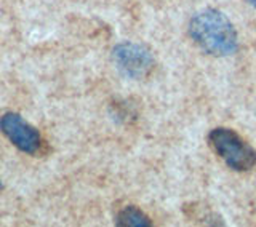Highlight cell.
<instances>
[{
  "label": "cell",
  "instance_id": "1",
  "mask_svg": "<svg viewBox=\"0 0 256 227\" xmlns=\"http://www.w3.org/2000/svg\"><path fill=\"white\" fill-rule=\"evenodd\" d=\"M194 42L214 56L232 54L237 48V32L230 21L218 10H204L197 13L189 24Z\"/></svg>",
  "mask_w": 256,
  "mask_h": 227
},
{
  "label": "cell",
  "instance_id": "2",
  "mask_svg": "<svg viewBox=\"0 0 256 227\" xmlns=\"http://www.w3.org/2000/svg\"><path fill=\"white\" fill-rule=\"evenodd\" d=\"M213 150L237 172H246L256 165V152L229 128H214L210 133Z\"/></svg>",
  "mask_w": 256,
  "mask_h": 227
},
{
  "label": "cell",
  "instance_id": "5",
  "mask_svg": "<svg viewBox=\"0 0 256 227\" xmlns=\"http://www.w3.org/2000/svg\"><path fill=\"white\" fill-rule=\"evenodd\" d=\"M117 226L122 227H148L150 226L149 218L136 206H126L117 214Z\"/></svg>",
  "mask_w": 256,
  "mask_h": 227
},
{
  "label": "cell",
  "instance_id": "7",
  "mask_svg": "<svg viewBox=\"0 0 256 227\" xmlns=\"http://www.w3.org/2000/svg\"><path fill=\"white\" fill-rule=\"evenodd\" d=\"M0 190H2V182H0Z\"/></svg>",
  "mask_w": 256,
  "mask_h": 227
},
{
  "label": "cell",
  "instance_id": "3",
  "mask_svg": "<svg viewBox=\"0 0 256 227\" xmlns=\"http://www.w3.org/2000/svg\"><path fill=\"white\" fill-rule=\"evenodd\" d=\"M0 130L2 133L12 141L13 146H16L20 150L36 156L42 150V136L30 124H28L21 116L13 112H8L0 118Z\"/></svg>",
  "mask_w": 256,
  "mask_h": 227
},
{
  "label": "cell",
  "instance_id": "4",
  "mask_svg": "<svg viewBox=\"0 0 256 227\" xmlns=\"http://www.w3.org/2000/svg\"><path fill=\"white\" fill-rule=\"evenodd\" d=\"M114 61L117 68L132 78L148 77L156 66L152 53L142 45L136 44H122L116 46Z\"/></svg>",
  "mask_w": 256,
  "mask_h": 227
},
{
  "label": "cell",
  "instance_id": "6",
  "mask_svg": "<svg viewBox=\"0 0 256 227\" xmlns=\"http://www.w3.org/2000/svg\"><path fill=\"white\" fill-rule=\"evenodd\" d=\"M250 4H252L253 6H256V0H250Z\"/></svg>",
  "mask_w": 256,
  "mask_h": 227
}]
</instances>
